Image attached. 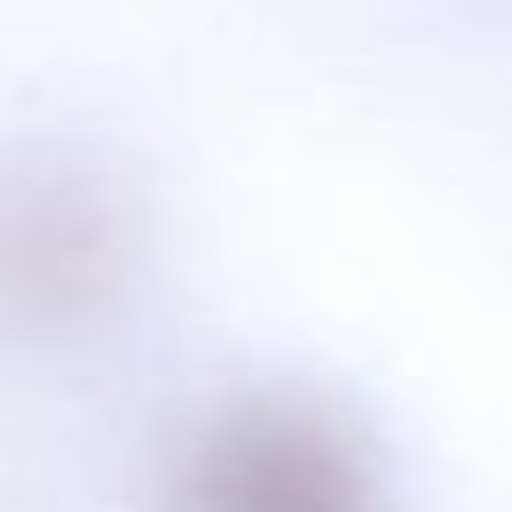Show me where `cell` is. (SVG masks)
I'll use <instances>...</instances> for the list:
<instances>
[{
    "instance_id": "1",
    "label": "cell",
    "mask_w": 512,
    "mask_h": 512,
    "mask_svg": "<svg viewBox=\"0 0 512 512\" xmlns=\"http://www.w3.org/2000/svg\"><path fill=\"white\" fill-rule=\"evenodd\" d=\"M168 512H392V496L336 408L304 392H248L200 416L176 448Z\"/></svg>"
},
{
    "instance_id": "2",
    "label": "cell",
    "mask_w": 512,
    "mask_h": 512,
    "mask_svg": "<svg viewBox=\"0 0 512 512\" xmlns=\"http://www.w3.org/2000/svg\"><path fill=\"white\" fill-rule=\"evenodd\" d=\"M128 280V224L88 168L32 160L0 184V328L32 344L88 336Z\"/></svg>"
}]
</instances>
